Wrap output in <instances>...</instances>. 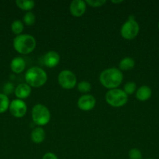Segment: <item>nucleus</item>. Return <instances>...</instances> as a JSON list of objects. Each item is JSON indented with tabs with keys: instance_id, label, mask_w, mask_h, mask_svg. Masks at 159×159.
Returning <instances> with one entry per match:
<instances>
[{
	"instance_id": "obj_1",
	"label": "nucleus",
	"mask_w": 159,
	"mask_h": 159,
	"mask_svg": "<svg viewBox=\"0 0 159 159\" xmlns=\"http://www.w3.org/2000/svg\"><path fill=\"white\" fill-rule=\"evenodd\" d=\"M100 82L101 85L109 89H117L122 83L123 75L122 71L116 68H107L100 75Z\"/></svg>"
},
{
	"instance_id": "obj_2",
	"label": "nucleus",
	"mask_w": 159,
	"mask_h": 159,
	"mask_svg": "<svg viewBox=\"0 0 159 159\" xmlns=\"http://www.w3.org/2000/svg\"><path fill=\"white\" fill-rule=\"evenodd\" d=\"M36 47V40L30 34H20L13 40V48L18 53L27 54L32 52Z\"/></svg>"
},
{
	"instance_id": "obj_3",
	"label": "nucleus",
	"mask_w": 159,
	"mask_h": 159,
	"mask_svg": "<svg viewBox=\"0 0 159 159\" xmlns=\"http://www.w3.org/2000/svg\"><path fill=\"white\" fill-rule=\"evenodd\" d=\"M48 79L46 72L38 67H32L26 71L25 74V80L26 84L31 87H38L45 85Z\"/></svg>"
},
{
	"instance_id": "obj_4",
	"label": "nucleus",
	"mask_w": 159,
	"mask_h": 159,
	"mask_svg": "<svg viewBox=\"0 0 159 159\" xmlns=\"http://www.w3.org/2000/svg\"><path fill=\"white\" fill-rule=\"evenodd\" d=\"M106 102L113 107H121L128 101V96L123 90L113 89L107 92L105 95Z\"/></svg>"
},
{
	"instance_id": "obj_5",
	"label": "nucleus",
	"mask_w": 159,
	"mask_h": 159,
	"mask_svg": "<svg viewBox=\"0 0 159 159\" xmlns=\"http://www.w3.org/2000/svg\"><path fill=\"white\" fill-rule=\"evenodd\" d=\"M49 110L42 104H37L32 109V119L34 124L38 126L46 125L50 120Z\"/></svg>"
},
{
	"instance_id": "obj_6",
	"label": "nucleus",
	"mask_w": 159,
	"mask_h": 159,
	"mask_svg": "<svg viewBox=\"0 0 159 159\" xmlns=\"http://www.w3.org/2000/svg\"><path fill=\"white\" fill-rule=\"evenodd\" d=\"M140 30L138 23L134 20L133 16H129L128 20L122 26L121 35L126 40L135 38Z\"/></svg>"
},
{
	"instance_id": "obj_7",
	"label": "nucleus",
	"mask_w": 159,
	"mask_h": 159,
	"mask_svg": "<svg viewBox=\"0 0 159 159\" xmlns=\"http://www.w3.org/2000/svg\"><path fill=\"white\" fill-rule=\"evenodd\" d=\"M58 81L61 87L65 89H71L76 84V78L73 72L70 70H63L59 73Z\"/></svg>"
},
{
	"instance_id": "obj_8",
	"label": "nucleus",
	"mask_w": 159,
	"mask_h": 159,
	"mask_svg": "<svg viewBox=\"0 0 159 159\" xmlns=\"http://www.w3.org/2000/svg\"><path fill=\"white\" fill-rule=\"evenodd\" d=\"M9 110L14 117L21 118L26 114L27 108H26V105L24 101L17 99L11 101Z\"/></svg>"
},
{
	"instance_id": "obj_9",
	"label": "nucleus",
	"mask_w": 159,
	"mask_h": 159,
	"mask_svg": "<svg viewBox=\"0 0 159 159\" xmlns=\"http://www.w3.org/2000/svg\"><path fill=\"white\" fill-rule=\"evenodd\" d=\"M96 104V99L93 96L89 94L80 96L77 101V106L81 110L89 111L94 107Z\"/></svg>"
},
{
	"instance_id": "obj_10",
	"label": "nucleus",
	"mask_w": 159,
	"mask_h": 159,
	"mask_svg": "<svg viewBox=\"0 0 159 159\" xmlns=\"http://www.w3.org/2000/svg\"><path fill=\"white\" fill-rule=\"evenodd\" d=\"M60 61V56L55 51H48L44 55L43 62L45 66L48 68H54L57 66Z\"/></svg>"
},
{
	"instance_id": "obj_11",
	"label": "nucleus",
	"mask_w": 159,
	"mask_h": 159,
	"mask_svg": "<svg viewBox=\"0 0 159 159\" xmlns=\"http://www.w3.org/2000/svg\"><path fill=\"white\" fill-rule=\"evenodd\" d=\"M70 10L74 16H81L86 11V2L83 0H73L70 4Z\"/></svg>"
},
{
	"instance_id": "obj_12",
	"label": "nucleus",
	"mask_w": 159,
	"mask_h": 159,
	"mask_svg": "<svg viewBox=\"0 0 159 159\" xmlns=\"http://www.w3.org/2000/svg\"><path fill=\"white\" fill-rule=\"evenodd\" d=\"M31 93V88L28 84L20 83L14 89V93L17 99H23L27 98Z\"/></svg>"
},
{
	"instance_id": "obj_13",
	"label": "nucleus",
	"mask_w": 159,
	"mask_h": 159,
	"mask_svg": "<svg viewBox=\"0 0 159 159\" xmlns=\"http://www.w3.org/2000/svg\"><path fill=\"white\" fill-rule=\"evenodd\" d=\"M25 67H26V63H25V61L22 57H14L11 61L10 68L14 73H17V74L21 73L25 69Z\"/></svg>"
},
{
	"instance_id": "obj_14",
	"label": "nucleus",
	"mask_w": 159,
	"mask_h": 159,
	"mask_svg": "<svg viewBox=\"0 0 159 159\" xmlns=\"http://www.w3.org/2000/svg\"><path fill=\"white\" fill-rule=\"evenodd\" d=\"M152 95V91L151 88L147 85H142L137 90L136 93V96L137 99L140 101H146L151 98Z\"/></svg>"
},
{
	"instance_id": "obj_15",
	"label": "nucleus",
	"mask_w": 159,
	"mask_h": 159,
	"mask_svg": "<svg viewBox=\"0 0 159 159\" xmlns=\"http://www.w3.org/2000/svg\"><path fill=\"white\" fill-rule=\"evenodd\" d=\"M45 138V132L41 127H36L31 132V140L36 144H40Z\"/></svg>"
},
{
	"instance_id": "obj_16",
	"label": "nucleus",
	"mask_w": 159,
	"mask_h": 159,
	"mask_svg": "<svg viewBox=\"0 0 159 159\" xmlns=\"http://www.w3.org/2000/svg\"><path fill=\"white\" fill-rule=\"evenodd\" d=\"M134 65H135V61H134L133 59L129 57H124L119 62V68L121 70H123V71L132 69Z\"/></svg>"
},
{
	"instance_id": "obj_17",
	"label": "nucleus",
	"mask_w": 159,
	"mask_h": 159,
	"mask_svg": "<svg viewBox=\"0 0 159 159\" xmlns=\"http://www.w3.org/2000/svg\"><path fill=\"white\" fill-rule=\"evenodd\" d=\"M16 4L20 9L30 12L34 7L35 2L32 0H17Z\"/></svg>"
},
{
	"instance_id": "obj_18",
	"label": "nucleus",
	"mask_w": 159,
	"mask_h": 159,
	"mask_svg": "<svg viewBox=\"0 0 159 159\" xmlns=\"http://www.w3.org/2000/svg\"><path fill=\"white\" fill-rule=\"evenodd\" d=\"M9 99L6 95L4 93H0V113H3L9 109Z\"/></svg>"
},
{
	"instance_id": "obj_19",
	"label": "nucleus",
	"mask_w": 159,
	"mask_h": 159,
	"mask_svg": "<svg viewBox=\"0 0 159 159\" xmlns=\"http://www.w3.org/2000/svg\"><path fill=\"white\" fill-rule=\"evenodd\" d=\"M11 30L13 34H17V36L20 35L22 31L23 30V23L19 20H14L11 24Z\"/></svg>"
},
{
	"instance_id": "obj_20",
	"label": "nucleus",
	"mask_w": 159,
	"mask_h": 159,
	"mask_svg": "<svg viewBox=\"0 0 159 159\" xmlns=\"http://www.w3.org/2000/svg\"><path fill=\"white\" fill-rule=\"evenodd\" d=\"M77 89L81 93H89L91 89V85H90V82H87V81H83L77 85Z\"/></svg>"
},
{
	"instance_id": "obj_21",
	"label": "nucleus",
	"mask_w": 159,
	"mask_h": 159,
	"mask_svg": "<svg viewBox=\"0 0 159 159\" xmlns=\"http://www.w3.org/2000/svg\"><path fill=\"white\" fill-rule=\"evenodd\" d=\"M23 22L27 26H32L35 23V16L32 12H27L23 16Z\"/></svg>"
},
{
	"instance_id": "obj_22",
	"label": "nucleus",
	"mask_w": 159,
	"mask_h": 159,
	"mask_svg": "<svg viewBox=\"0 0 159 159\" xmlns=\"http://www.w3.org/2000/svg\"><path fill=\"white\" fill-rule=\"evenodd\" d=\"M136 89H137V85H136L135 82H128L127 83H126V85H124L123 91H124L125 93L128 96V95H132V93H134V92L136 91Z\"/></svg>"
},
{
	"instance_id": "obj_23",
	"label": "nucleus",
	"mask_w": 159,
	"mask_h": 159,
	"mask_svg": "<svg viewBox=\"0 0 159 159\" xmlns=\"http://www.w3.org/2000/svg\"><path fill=\"white\" fill-rule=\"evenodd\" d=\"M129 159H142V152L137 148H132L129 152Z\"/></svg>"
},
{
	"instance_id": "obj_24",
	"label": "nucleus",
	"mask_w": 159,
	"mask_h": 159,
	"mask_svg": "<svg viewBox=\"0 0 159 159\" xmlns=\"http://www.w3.org/2000/svg\"><path fill=\"white\" fill-rule=\"evenodd\" d=\"M85 2L93 7H100L105 4L106 1L105 0H87Z\"/></svg>"
},
{
	"instance_id": "obj_25",
	"label": "nucleus",
	"mask_w": 159,
	"mask_h": 159,
	"mask_svg": "<svg viewBox=\"0 0 159 159\" xmlns=\"http://www.w3.org/2000/svg\"><path fill=\"white\" fill-rule=\"evenodd\" d=\"M13 85L10 82H8L6 85H4V88H3V91H4V94L7 96L8 94H10L12 91H13Z\"/></svg>"
},
{
	"instance_id": "obj_26",
	"label": "nucleus",
	"mask_w": 159,
	"mask_h": 159,
	"mask_svg": "<svg viewBox=\"0 0 159 159\" xmlns=\"http://www.w3.org/2000/svg\"><path fill=\"white\" fill-rule=\"evenodd\" d=\"M42 159H58V157L52 152H48V153L45 154Z\"/></svg>"
},
{
	"instance_id": "obj_27",
	"label": "nucleus",
	"mask_w": 159,
	"mask_h": 159,
	"mask_svg": "<svg viewBox=\"0 0 159 159\" xmlns=\"http://www.w3.org/2000/svg\"><path fill=\"white\" fill-rule=\"evenodd\" d=\"M113 3H120L123 2V1H112Z\"/></svg>"
},
{
	"instance_id": "obj_28",
	"label": "nucleus",
	"mask_w": 159,
	"mask_h": 159,
	"mask_svg": "<svg viewBox=\"0 0 159 159\" xmlns=\"http://www.w3.org/2000/svg\"><path fill=\"white\" fill-rule=\"evenodd\" d=\"M157 26H158V29H159V22H158V24H157Z\"/></svg>"
},
{
	"instance_id": "obj_29",
	"label": "nucleus",
	"mask_w": 159,
	"mask_h": 159,
	"mask_svg": "<svg viewBox=\"0 0 159 159\" xmlns=\"http://www.w3.org/2000/svg\"><path fill=\"white\" fill-rule=\"evenodd\" d=\"M148 159H152V158H148Z\"/></svg>"
}]
</instances>
